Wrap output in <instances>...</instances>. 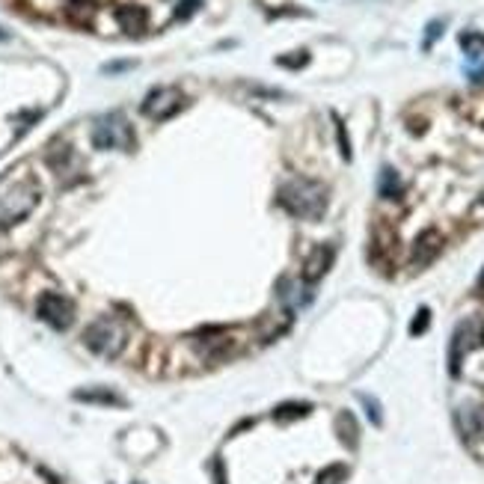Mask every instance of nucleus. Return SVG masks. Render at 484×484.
<instances>
[{
  "label": "nucleus",
  "mask_w": 484,
  "mask_h": 484,
  "mask_svg": "<svg viewBox=\"0 0 484 484\" xmlns=\"http://www.w3.org/2000/svg\"><path fill=\"white\" fill-rule=\"evenodd\" d=\"M39 203V184L33 176L12 170L6 179H0V226H12L24 220Z\"/></svg>",
  "instance_id": "1"
},
{
  "label": "nucleus",
  "mask_w": 484,
  "mask_h": 484,
  "mask_svg": "<svg viewBox=\"0 0 484 484\" xmlns=\"http://www.w3.org/2000/svg\"><path fill=\"white\" fill-rule=\"evenodd\" d=\"M279 205L294 217L315 220L327 208V191L324 184H318L312 179H291L288 184L279 187Z\"/></svg>",
  "instance_id": "2"
},
{
  "label": "nucleus",
  "mask_w": 484,
  "mask_h": 484,
  "mask_svg": "<svg viewBox=\"0 0 484 484\" xmlns=\"http://www.w3.org/2000/svg\"><path fill=\"white\" fill-rule=\"evenodd\" d=\"M125 342H128V333H125V327L119 324L116 318H98V321H92V324L84 330V345L89 348L92 354L107 357V359H113V357L122 354Z\"/></svg>",
  "instance_id": "3"
},
{
  "label": "nucleus",
  "mask_w": 484,
  "mask_h": 484,
  "mask_svg": "<svg viewBox=\"0 0 484 484\" xmlns=\"http://www.w3.org/2000/svg\"><path fill=\"white\" fill-rule=\"evenodd\" d=\"M92 143H96V149H131L134 134L125 122V116L122 113L101 116L96 128H92Z\"/></svg>",
  "instance_id": "4"
},
{
  "label": "nucleus",
  "mask_w": 484,
  "mask_h": 484,
  "mask_svg": "<svg viewBox=\"0 0 484 484\" xmlns=\"http://www.w3.org/2000/svg\"><path fill=\"white\" fill-rule=\"evenodd\" d=\"M36 312L53 330H65V327H72V321H75L72 300L63 298V294H57V291H45L42 298H39V303H36Z\"/></svg>",
  "instance_id": "5"
},
{
  "label": "nucleus",
  "mask_w": 484,
  "mask_h": 484,
  "mask_svg": "<svg viewBox=\"0 0 484 484\" xmlns=\"http://www.w3.org/2000/svg\"><path fill=\"white\" fill-rule=\"evenodd\" d=\"M184 107V96L176 89V87H160V89H152L149 96L143 101V113L155 119V122H164V119L176 116Z\"/></svg>",
  "instance_id": "6"
},
{
  "label": "nucleus",
  "mask_w": 484,
  "mask_h": 484,
  "mask_svg": "<svg viewBox=\"0 0 484 484\" xmlns=\"http://www.w3.org/2000/svg\"><path fill=\"white\" fill-rule=\"evenodd\" d=\"M473 348V324L469 321H464V324L454 330V336H452V348H449V371L452 374H458L461 371V359H464V354Z\"/></svg>",
  "instance_id": "7"
},
{
  "label": "nucleus",
  "mask_w": 484,
  "mask_h": 484,
  "mask_svg": "<svg viewBox=\"0 0 484 484\" xmlns=\"http://www.w3.org/2000/svg\"><path fill=\"white\" fill-rule=\"evenodd\" d=\"M333 262V247H318L312 255L306 259V267H303V279L306 282H315L327 274V267Z\"/></svg>",
  "instance_id": "8"
},
{
  "label": "nucleus",
  "mask_w": 484,
  "mask_h": 484,
  "mask_svg": "<svg viewBox=\"0 0 484 484\" xmlns=\"http://www.w3.org/2000/svg\"><path fill=\"white\" fill-rule=\"evenodd\" d=\"M454 419H458V428L464 431V437H481L484 434V410L481 407H461Z\"/></svg>",
  "instance_id": "9"
},
{
  "label": "nucleus",
  "mask_w": 484,
  "mask_h": 484,
  "mask_svg": "<svg viewBox=\"0 0 484 484\" xmlns=\"http://www.w3.org/2000/svg\"><path fill=\"white\" fill-rule=\"evenodd\" d=\"M440 235L431 229V232H425V235H419V241H416V247H413V265H428L434 259V255L440 253Z\"/></svg>",
  "instance_id": "10"
},
{
  "label": "nucleus",
  "mask_w": 484,
  "mask_h": 484,
  "mask_svg": "<svg viewBox=\"0 0 484 484\" xmlns=\"http://www.w3.org/2000/svg\"><path fill=\"white\" fill-rule=\"evenodd\" d=\"M336 431H339V437H342V442L345 446H357V440H359V428H357V419L348 410H342L339 416H336Z\"/></svg>",
  "instance_id": "11"
},
{
  "label": "nucleus",
  "mask_w": 484,
  "mask_h": 484,
  "mask_svg": "<svg viewBox=\"0 0 484 484\" xmlns=\"http://www.w3.org/2000/svg\"><path fill=\"white\" fill-rule=\"evenodd\" d=\"M77 401H89V405H122V398L110 389H77L75 393Z\"/></svg>",
  "instance_id": "12"
},
{
  "label": "nucleus",
  "mask_w": 484,
  "mask_h": 484,
  "mask_svg": "<svg viewBox=\"0 0 484 484\" xmlns=\"http://www.w3.org/2000/svg\"><path fill=\"white\" fill-rule=\"evenodd\" d=\"M381 196H386V199L401 196V179H398V172L389 170V167L381 172Z\"/></svg>",
  "instance_id": "13"
},
{
  "label": "nucleus",
  "mask_w": 484,
  "mask_h": 484,
  "mask_svg": "<svg viewBox=\"0 0 484 484\" xmlns=\"http://www.w3.org/2000/svg\"><path fill=\"white\" fill-rule=\"evenodd\" d=\"M119 21L125 24L128 33H140L146 27V12L143 9H119Z\"/></svg>",
  "instance_id": "14"
},
{
  "label": "nucleus",
  "mask_w": 484,
  "mask_h": 484,
  "mask_svg": "<svg viewBox=\"0 0 484 484\" xmlns=\"http://www.w3.org/2000/svg\"><path fill=\"white\" fill-rule=\"evenodd\" d=\"M348 478V466L345 464H333V466H327L324 473L318 476V484H342Z\"/></svg>",
  "instance_id": "15"
},
{
  "label": "nucleus",
  "mask_w": 484,
  "mask_h": 484,
  "mask_svg": "<svg viewBox=\"0 0 484 484\" xmlns=\"http://www.w3.org/2000/svg\"><path fill=\"white\" fill-rule=\"evenodd\" d=\"M309 413V405H298V401H288V405H279L274 410L276 419H298V416H306Z\"/></svg>",
  "instance_id": "16"
},
{
  "label": "nucleus",
  "mask_w": 484,
  "mask_h": 484,
  "mask_svg": "<svg viewBox=\"0 0 484 484\" xmlns=\"http://www.w3.org/2000/svg\"><path fill=\"white\" fill-rule=\"evenodd\" d=\"M461 45H464V51L469 53V57H478V53L484 51V36L481 33H464Z\"/></svg>",
  "instance_id": "17"
},
{
  "label": "nucleus",
  "mask_w": 484,
  "mask_h": 484,
  "mask_svg": "<svg viewBox=\"0 0 484 484\" xmlns=\"http://www.w3.org/2000/svg\"><path fill=\"white\" fill-rule=\"evenodd\" d=\"M428 324H431V312H428V309H419V312H416V318H413V324H410V333L419 336V333L428 330Z\"/></svg>",
  "instance_id": "18"
},
{
  "label": "nucleus",
  "mask_w": 484,
  "mask_h": 484,
  "mask_svg": "<svg viewBox=\"0 0 484 484\" xmlns=\"http://www.w3.org/2000/svg\"><path fill=\"white\" fill-rule=\"evenodd\" d=\"M440 33H442V21H431V24H428V30H425V48H431L434 42H437V39H440Z\"/></svg>",
  "instance_id": "19"
},
{
  "label": "nucleus",
  "mask_w": 484,
  "mask_h": 484,
  "mask_svg": "<svg viewBox=\"0 0 484 484\" xmlns=\"http://www.w3.org/2000/svg\"><path fill=\"white\" fill-rule=\"evenodd\" d=\"M359 401L366 405V410H369V419L374 422V425H381V407H378V401L374 398H369V395H359Z\"/></svg>",
  "instance_id": "20"
},
{
  "label": "nucleus",
  "mask_w": 484,
  "mask_h": 484,
  "mask_svg": "<svg viewBox=\"0 0 484 484\" xmlns=\"http://www.w3.org/2000/svg\"><path fill=\"white\" fill-rule=\"evenodd\" d=\"M196 6H199V0H187L184 9H179V18H187L191 12H196Z\"/></svg>",
  "instance_id": "21"
},
{
  "label": "nucleus",
  "mask_w": 484,
  "mask_h": 484,
  "mask_svg": "<svg viewBox=\"0 0 484 484\" xmlns=\"http://www.w3.org/2000/svg\"><path fill=\"white\" fill-rule=\"evenodd\" d=\"M131 63H110V65H104V72H122V69H128Z\"/></svg>",
  "instance_id": "22"
},
{
  "label": "nucleus",
  "mask_w": 484,
  "mask_h": 484,
  "mask_svg": "<svg viewBox=\"0 0 484 484\" xmlns=\"http://www.w3.org/2000/svg\"><path fill=\"white\" fill-rule=\"evenodd\" d=\"M0 39H6V33H4V30H0Z\"/></svg>",
  "instance_id": "23"
},
{
  "label": "nucleus",
  "mask_w": 484,
  "mask_h": 484,
  "mask_svg": "<svg viewBox=\"0 0 484 484\" xmlns=\"http://www.w3.org/2000/svg\"><path fill=\"white\" fill-rule=\"evenodd\" d=\"M481 282H484V274H481Z\"/></svg>",
  "instance_id": "24"
}]
</instances>
